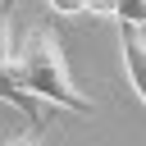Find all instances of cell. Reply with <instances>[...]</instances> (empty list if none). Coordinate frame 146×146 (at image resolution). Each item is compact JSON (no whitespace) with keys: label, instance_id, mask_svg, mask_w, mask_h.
Listing matches in <instances>:
<instances>
[{"label":"cell","instance_id":"1","mask_svg":"<svg viewBox=\"0 0 146 146\" xmlns=\"http://www.w3.org/2000/svg\"><path fill=\"white\" fill-rule=\"evenodd\" d=\"M9 82H14V91H18L14 105H18L32 123H41V128H46V110H41V105H59V110H73V114H91V110H96V105L78 91V82H73V73H68V59H64V46H59V36H55L46 23H36V27H27V32L18 36Z\"/></svg>","mask_w":146,"mask_h":146},{"label":"cell","instance_id":"4","mask_svg":"<svg viewBox=\"0 0 146 146\" xmlns=\"http://www.w3.org/2000/svg\"><path fill=\"white\" fill-rule=\"evenodd\" d=\"M114 18H119L123 27H141V32H146V0H119Z\"/></svg>","mask_w":146,"mask_h":146},{"label":"cell","instance_id":"2","mask_svg":"<svg viewBox=\"0 0 146 146\" xmlns=\"http://www.w3.org/2000/svg\"><path fill=\"white\" fill-rule=\"evenodd\" d=\"M119 59H123V73H128L132 96L146 105V32L141 27H123L119 32Z\"/></svg>","mask_w":146,"mask_h":146},{"label":"cell","instance_id":"3","mask_svg":"<svg viewBox=\"0 0 146 146\" xmlns=\"http://www.w3.org/2000/svg\"><path fill=\"white\" fill-rule=\"evenodd\" d=\"M9 14H14V0H5V5H0V96H5V100H14V96H18V91H14V82H9L14 46H18V36H14V27H9Z\"/></svg>","mask_w":146,"mask_h":146},{"label":"cell","instance_id":"5","mask_svg":"<svg viewBox=\"0 0 146 146\" xmlns=\"http://www.w3.org/2000/svg\"><path fill=\"white\" fill-rule=\"evenodd\" d=\"M46 9L59 18H73V14H87V0H46Z\"/></svg>","mask_w":146,"mask_h":146},{"label":"cell","instance_id":"6","mask_svg":"<svg viewBox=\"0 0 146 146\" xmlns=\"http://www.w3.org/2000/svg\"><path fill=\"white\" fill-rule=\"evenodd\" d=\"M5 146H41V123H32L27 132H18V137H9Z\"/></svg>","mask_w":146,"mask_h":146},{"label":"cell","instance_id":"7","mask_svg":"<svg viewBox=\"0 0 146 146\" xmlns=\"http://www.w3.org/2000/svg\"><path fill=\"white\" fill-rule=\"evenodd\" d=\"M114 9H119V0H87V14H96V18H114Z\"/></svg>","mask_w":146,"mask_h":146}]
</instances>
